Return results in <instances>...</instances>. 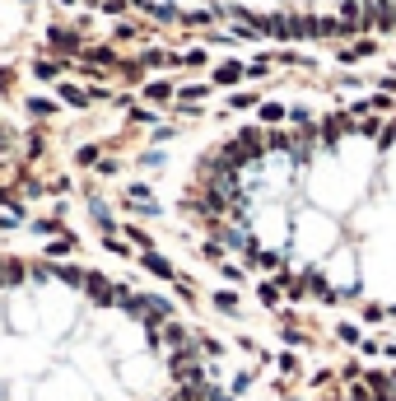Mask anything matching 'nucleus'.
Listing matches in <instances>:
<instances>
[{
  "mask_svg": "<svg viewBox=\"0 0 396 401\" xmlns=\"http://www.w3.org/2000/svg\"><path fill=\"white\" fill-rule=\"evenodd\" d=\"M187 215L205 257L266 276V299L354 304L396 317V98L368 93L326 112L261 108L191 164Z\"/></svg>",
  "mask_w": 396,
  "mask_h": 401,
  "instance_id": "nucleus-1",
  "label": "nucleus"
},
{
  "mask_svg": "<svg viewBox=\"0 0 396 401\" xmlns=\"http://www.w3.org/2000/svg\"><path fill=\"white\" fill-rule=\"evenodd\" d=\"M103 19L280 47H340L396 33V0H75Z\"/></svg>",
  "mask_w": 396,
  "mask_h": 401,
  "instance_id": "nucleus-2",
  "label": "nucleus"
}]
</instances>
